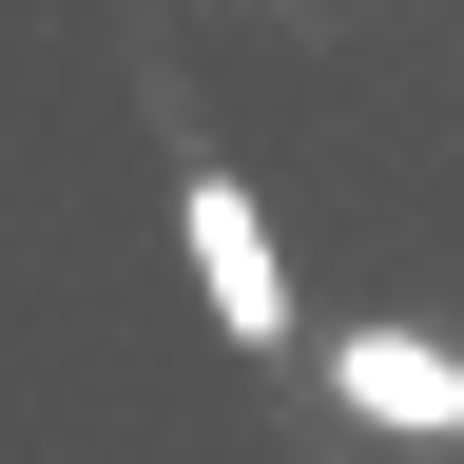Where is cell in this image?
Returning a JSON list of instances; mask_svg holds the SVG:
<instances>
[{
	"label": "cell",
	"mask_w": 464,
	"mask_h": 464,
	"mask_svg": "<svg viewBox=\"0 0 464 464\" xmlns=\"http://www.w3.org/2000/svg\"><path fill=\"white\" fill-rule=\"evenodd\" d=\"M174 252H194V310L232 348H290V252H271V213H252L232 155H174Z\"/></svg>",
	"instance_id": "obj_1"
},
{
	"label": "cell",
	"mask_w": 464,
	"mask_h": 464,
	"mask_svg": "<svg viewBox=\"0 0 464 464\" xmlns=\"http://www.w3.org/2000/svg\"><path fill=\"white\" fill-rule=\"evenodd\" d=\"M329 406L348 426H387V445H464V348L445 329H329Z\"/></svg>",
	"instance_id": "obj_2"
}]
</instances>
